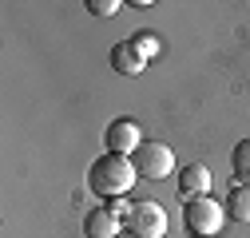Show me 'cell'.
Returning <instances> with one entry per match:
<instances>
[{"label": "cell", "instance_id": "cell-10", "mask_svg": "<svg viewBox=\"0 0 250 238\" xmlns=\"http://www.w3.org/2000/svg\"><path fill=\"white\" fill-rule=\"evenodd\" d=\"M230 171L238 178V187H250V135L234 147V155H230Z\"/></svg>", "mask_w": 250, "mask_h": 238}, {"label": "cell", "instance_id": "cell-6", "mask_svg": "<svg viewBox=\"0 0 250 238\" xmlns=\"http://www.w3.org/2000/svg\"><path fill=\"white\" fill-rule=\"evenodd\" d=\"M207 191H210V171L203 163L183 167V175H179V198H203Z\"/></svg>", "mask_w": 250, "mask_h": 238}, {"label": "cell", "instance_id": "cell-8", "mask_svg": "<svg viewBox=\"0 0 250 238\" xmlns=\"http://www.w3.org/2000/svg\"><path fill=\"white\" fill-rule=\"evenodd\" d=\"M111 64H115V72H123V76H139V72H143V60L131 52V44H115V48H111Z\"/></svg>", "mask_w": 250, "mask_h": 238}, {"label": "cell", "instance_id": "cell-3", "mask_svg": "<svg viewBox=\"0 0 250 238\" xmlns=\"http://www.w3.org/2000/svg\"><path fill=\"white\" fill-rule=\"evenodd\" d=\"M131 163H135V175H143V178H167L171 175V167H175V155H171V147L167 143H139V151L131 155Z\"/></svg>", "mask_w": 250, "mask_h": 238}, {"label": "cell", "instance_id": "cell-13", "mask_svg": "<svg viewBox=\"0 0 250 238\" xmlns=\"http://www.w3.org/2000/svg\"><path fill=\"white\" fill-rule=\"evenodd\" d=\"M119 238H135V234H119Z\"/></svg>", "mask_w": 250, "mask_h": 238}, {"label": "cell", "instance_id": "cell-9", "mask_svg": "<svg viewBox=\"0 0 250 238\" xmlns=\"http://www.w3.org/2000/svg\"><path fill=\"white\" fill-rule=\"evenodd\" d=\"M223 211L234 218V222H250V187H234L227 195V206Z\"/></svg>", "mask_w": 250, "mask_h": 238}, {"label": "cell", "instance_id": "cell-1", "mask_svg": "<svg viewBox=\"0 0 250 238\" xmlns=\"http://www.w3.org/2000/svg\"><path fill=\"white\" fill-rule=\"evenodd\" d=\"M135 163L127 159V155H100L96 163L87 167V187L96 191L100 198H119V195H127L131 191V183H135Z\"/></svg>", "mask_w": 250, "mask_h": 238}, {"label": "cell", "instance_id": "cell-7", "mask_svg": "<svg viewBox=\"0 0 250 238\" xmlns=\"http://www.w3.org/2000/svg\"><path fill=\"white\" fill-rule=\"evenodd\" d=\"M83 230L87 238H119V215L107 211V206H96V211H87Z\"/></svg>", "mask_w": 250, "mask_h": 238}, {"label": "cell", "instance_id": "cell-2", "mask_svg": "<svg viewBox=\"0 0 250 238\" xmlns=\"http://www.w3.org/2000/svg\"><path fill=\"white\" fill-rule=\"evenodd\" d=\"M223 218H227V211L214 198H207V195L183 202V222H187V230H191L195 238H214L218 230H223Z\"/></svg>", "mask_w": 250, "mask_h": 238}, {"label": "cell", "instance_id": "cell-5", "mask_svg": "<svg viewBox=\"0 0 250 238\" xmlns=\"http://www.w3.org/2000/svg\"><path fill=\"white\" fill-rule=\"evenodd\" d=\"M104 139H107V151L111 155H127V159L139 151V143H143L135 119H115V123H107V135Z\"/></svg>", "mask_w": 250, "mask_h": 238}, {"label": "cell", "instance_id": "cell-11", "mask_svg": "<svg viewBox=\"0 0 250 238\" xmlns=\"http://www.w3.org/2000/svg\"><path fill=\"white\" fill-rule=\"evenodd\" d=\"M127 44H131V52L143 60V64H147L151 56H159V36H155V32H135Z\"/></svg>", "mask_w": 250, "mask_h": 238}, {"label": "cell", "instance_id": "cell-4", "mask_svg": "<svg viewBox=\"0 0 250 238\" xmlns=\"http://www.w3.org/2000/svg\"><path fill=\"white\" fill-rule=\"evenodd\" d=\"M127 230L135 238H163L167 234V211H163L159 202L143 198V202H135L131 211H127Z\"/></svg>", "mask_w": 250, "mask_h": 238}, {"label": "cell", "instance_id": "cell-12", "mask_svg": "<svg viewBox=\"0 0 250 238\" xmlns=\"http://www.w3.org/2000/svg\"><path fill=\"white\" fill-rule=\"evenodd\" d=\"M87 12L91 16H111V12H119V0H87Z\"/></svg>", "mask_w": 250, "mask_h": 238}]
</instances>
